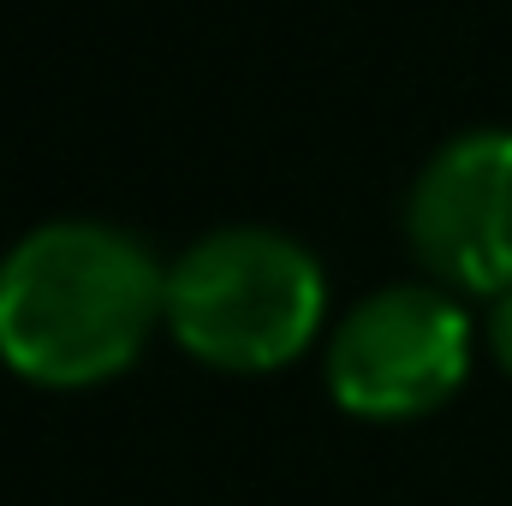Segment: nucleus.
Returning a JSON list of instances; mask_svg holds the SVG:
<instances>
[{"label": "nucleus", "instance_id": "20e7f679", "mask_svg": "<svg viewBox=\"0 0 512 506\" xmlns=\"http://www.w3.org/2000/svg\"><path fill=\"white\" fill-rule=\"evenodd\" d=\"M405 239L417 262L459 292L512 286V131L477 126L447 137L411 179Z\"/></svg>", "mask_w": 512, "mask_h": 506}, {"label": "nucleus", "instance_id": "f03ea898", "mask_svg": "<svg viewBox=\"0 0 512 506\" xmlns=\"http://www.w3.org/2000/svg\"><path fill=\"white\" fill-rule=\"evenodd\" d=\"M328 310L322 262L274 227H215L167 268V328L215 370L292 364Z\"/></svg>", "mask_w": 512, "mask_h": 506}, {"label": "nucleus", "instance_id": "7ed1b4c3", "mask_svg": "<svg viewBox=\"0 0 512 506\" xmlns=\"http://www.w3.org/2000/svg\"><path fill=\"white\" fill-rule=\"evenodd\" d=\"M471 370V316L441 286H382L328 340V393L352 417H423Z\"/></svg>", "mask_w": 512, "mask_h": 506}, {"label": "nucleus", "instance_id": "39448f33", "mask_svg": "<svg viewBox=\"0 0 512 506\" xmlns=\"http://www.w3.org/2000/svg\"><path fill=\"white\" fill-rule=\"evenodd\" d=\"M489 346H495V358H501V370L512 376V286L495 298V310H489Z\"/></svg>", "mask_w": 512, "mask_h": 506}, {"label": "nucleus", "instance_id": "f257e3e1", "mask_svg": "<svg viewBox=\"0 0 512 506\" xmlns=\"http://www.w3.org/2000/svg\"><path fill=\"white\" fill-rule=\"evenodd\" d=\"M167 322V274L114 221H42L0 256V364L36 387L120 376Z\"/></svg>", "mask_w": 512, "mask_h": 506}]
</instances>
